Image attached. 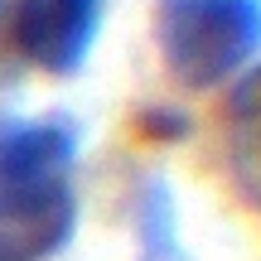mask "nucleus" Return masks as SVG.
<instances>
[{"mask_svg": "<svg viewBox=\"0 0 261 261\" xmlns=\"http://www.w3.org/2000/svg\"><path fill=\"white\" fill-rule=\"evenodd\" d=\"M223 145L232 189L261 208V63L237 77L223 102Z\"/></svg>", "mask_w": 261, "mask_h": 261, "instance_id": "obj_4", "label": "nucleus"}, {"mask_svg": "<svg viewBox=\"0 0 261 261\" xmlns=\"http://www.w3.org/2000/svg\"><path fill=\"white\" fill-rule=\"evenodd\" d=\"M140 261H184L169 218V194L160 184H150L140 198Z\"/></svg>", "mask_w": 261, "mask_h": 261, "instance_id": "obj_5", "label": "nucleus"}, {"mask_svg": "<svg viewBox=\"0 0 261 261\" xmlns=\"http://www.w3.org/2000/svg\"><path fill=\"white\" fill-rule=\"evenodd\" d=\"M140 130H145L150 140H179V136H189V116L184 112H174V107H145L140 112Z\"/></svg>", "mask_w": 261, "mask_h": 261, "instance_id": "obj_6", "label": "nucleus"}, {"mask_svg": "<svg viewBox=\"0 0 261 261\" xmlns=\"http://www.w3.org/2000/svg\"><path fill=\"white\" fill-rule=\"evenodd\" d=\"M73 165L77 130L73 121L39 116V121L0 126V232L19 237L39 261H48L73 237Z\"/></svg>", "mask_w": 261, "mask_h": 261, "instance_id": "obj_1", "label": "nucleus"}, {"mask_svg": "<svg viewBox=\"0 0 261 261\" xmlns=\"http://www.w3.org/2000/svg\"><path fill=\"white\" fill-rule=\"evenodd\" d=\"M155 48L194 92L237 83L261 58V0H160Z\"/></svg>", "mask_w": 261, "mask_h": 261, "instance_id": "obj_2", "label": "nucleus"}, {"mask_svg": "<svg viewBox=\"0 0 261 261\" xmlns=\"http://www.w3.org/2000/svg\"><path fill=\"white\" fill-rule=\"evenodd\" d=\"M102 29V0H15L10 5V44L29 68L48 77L83 73Z\"/></svg>", "mask_w": 261, "mask_h": 261, "instance_id": "obj_3", "label": "nucleus"}, {"mask_svg": "<svg viewBox=\"0 0 261 261\" xmlns=\"http://www.w3.org/2000/svg\"><path fill=\"white\" fill-rule=\"evenodd\" d=\"M0 261H39L34 252H29L19 237H10V232H0Z\"/></svg>", "mask_w": 261, "mask_h": 261, "instance_id": "obj_7", "label": "nucleus"}]
</instances>
